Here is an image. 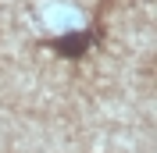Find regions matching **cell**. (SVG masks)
<instances>
[{
  "instance_id": "cell-1",
  "label": "cell",
  "mask_w": 157,
  "mask_h": 153,
  "mask_svg": "<svg viewBox=\"0 0 157 153\" xmlns=\"http://www.w3.org/2000/svg\"><path fill=\"white\" fill-rule=\"evenodd\" d=\"M89 43H93V32H64V36H57V39H50L47 47L57 54L61 61H78V57H86V50H89Z\"/></svg>"
}]
</instances>
